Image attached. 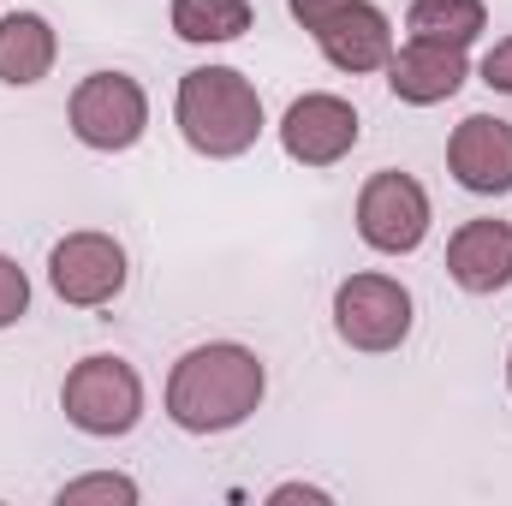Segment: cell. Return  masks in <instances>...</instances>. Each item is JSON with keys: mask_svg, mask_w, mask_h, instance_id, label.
I'll return each instance as SVG.
<instances>
[{"mask_svg": "<svg viewBox=\"0 0 512 506\" xmlns=\"http://www.w3.org/2000/svg\"><path fill=\"white\" fill-rule=\"evenodd\" d=\"M24 310H30V280L12 256H0V328H12Z\"/></svg>", "mask_w": 512, "mask_h": 506, "instance_id": "cell-17", "label": "cell"}, {"mask_svg": "<svg viewBox=\"0 0 512 506\" xmlns=\"http://www.w3.org/2000/svg\"><path fill=\"white\" fill-rule=\"evenodd\" d=\"M465 78H471L465 48H447V42H417V36H411V42L387 60V84H393V96L411 102V108H435V102L459 96Z\"/></svg>", "mask_w": 512, "mask_h": 506, "instance_id": "cell-10", "label": "cell"}, {"mask_svg": "<svg viewBox=\"0 0 512 506\" xmlns=\"http://www.w3.org/2000/svg\"><path fill=\"white\" fill-rule=\"evenodd\" d=\"M60 501H66V506H84V501H120V506H131V501H137V483L102 471V477H78V483H66V489H60Z\"/></svg>", "mask_w": 512, "mask_h": 506, "instance_id": "cell-16", "label": "cell"}, {"mask_svg": "<svg viewBox=\"0 0 512 506\" xmlns=\"http://www.w3.org/2000/svg\"><path fill=\"white\" fill-rule=\"evenodd\" d=\"M429 233V197L411 173H376L358 191V239L382 256H405Z\"/></svg>", "mask_w": 512, "mask_h": 506, "instance_id": "cell-6", "label": "cell"}, {"mask_svg": "<svg viewBox=\"0 0 512 506\" xmlns=\"http://www.w3.org/2000/svg\"><path fill=\"white\" fill-rule=\"evenodd\" d=\"M173 30L185 42H233L251 30V0H173Z\"/></svg>", "mask_w": 512, "mask_h": 506, "instance_id": "cell-15", "label": "cell"}, {"mask_svg": "<svg viewBox=\"0 0 512 506\" xmlns=\"http://www.w3.org/2000/svg\"><path fill=\"white\" fill-rule=\"evenodd\" d=\"M483 84L501 90V96H512V36L489 48V60H483Z\"/></svg>", "mask_w": 512, "mask_h": 506, "instance_id": "cell-18", "label": "cell"}, {"mask_svg": "<svg viewBox=\"0 0 512 506\" xmlns=\"http://www.w3.org/2000/svg\"><path fill=\"white\" fill-rule=\"evenodd\" d=\"M346 6H352V0H292V18H298L304 30H322V24H328L334 12H346Z\"/></svg>", "mask_w": 512, "mask_h": 506, "instance_id": "cell-19", "label": "cell"}, {"mask_svg": "<svg viewBox=\"0 0 512 506\" xmlns=\"http://www.w3.org/2000/svg\"><path fill=\"white\" fill-rule=\"evenodd\" d=\"M274 501H328L322 489H298V483H286V489H274Z\"/></svg>", "mask_w": 512, "mask_h": 506, "instance_id": "cell-20", "label": "cell"}, {"mask_svg": "<svg viewBox=\"0 0 512 506\" xmlns=\"http://www.w3.org/2000/svg\"><path fill=\"white\" fill-rule=\"evenodd\" d=\"M54 66V24L42 12L0 18V84H42Z\"/></svg>", "mask_w": 512, "mask_h": 506, "instance_id": "cell-13", "label": "cell"}, {"mask_svg": "<svg viewBox=\"0 0 512 506\" xmlns=\"http://www.w3.org/2000/svg\"><path fill=\"white\" fill-rule=\"evenodd\" d=\"M179 131L197 155L233 161L262 131V96L233 66H197V72L179 78Z\"/></svg>", "mask_w": 512, "mask_h": 506, "instance_id": "cell-2", "label": "cell"}, {"mask_svg": "<svg viewBox=\"0 0 512 506\" xmlns=\"http://www.w3.org/2000/svg\"><path fill=\"white\" fill-rule=\"evenodd\" d=\"M447 167L465 191L477 197H501L512 191V126L495 114H471L459 120L453 143H447Z\"/></svg>", "mask_w": 512, "mask_h": 506, "instance_id": "cell-9", "label": "cell"}, {"mask_svg": "<svg viewBox=\"0 0 512 506\" xmlns=\"http://www.w3.org/2000/svg\"><path fill=\"white\" fill-rule=\"evenodd\" d=\"M48 280H54V292L66 304L96 310V304L120 298V286H126V251L108 233H72L48 256Z\"/></svg>", "mask_w": 512, "mask_h": 506, "instance_id": "cell-7", "label": "cell"}, {"mask_svg": "<svg viewBox=\"0 0 512 506\" xmlns=\"http://www.w3.org/2000/svg\"><path fill=\"white\" fill-rule=\"evenodd\" d=\"M143 126H149V96L126 72H90L72 90V131H78V143L114 155V149H131L143 137Z\"/></svg>", "mask_w": 512, "mask_h": 506, "instance_id": "cell-4", "label": "cell"}, {"mask_svg": "<svg viewBox=\"0 0 512 506\" xmlns=\"http://www.w3.org/2000/svg\"><path fill=\"white\" fill-rule=\"evenodd\" d=\"M411 36L417 42H447V48H471L489 24L483 0H411Z\"/></svg>", "mask_w": 512, "mask_h": 506, "instance_id": "cell-14", "label": "cell"}, {"mask_svg": "<svg viewBox=\"0 0 512 506\" xmlns=\"http://www.w3.org/2000/svg\"><path fill=\"white\" fill-rule=\"evenodd\" d=\"M60 405H66L72 429L114 441V435H131L137 417H143V381H137V370H131L126 358L102 352V358L72 364V376L60 387Z\"/></svg>", "mask_w": 512, "mask_h": 506, "instance_id": "cell-3", "label": "cell"}, {"mask_svg": "<svg viewBox=\"0 0 512 506\" xmlns=\"http://www.w3.org/2000/svg\"><path fill=\"white\" fill-rule=\"evenodd\" d=\"M447 274L477 298L512 286V227L507 221H465L447 245Z\"/></svg>", "mask_w": 512, "mask_h": 506, "instance_id": "cell-12", "label": "cell"}, {"mask_svg": "<svg viewBox=\"0 0 512 506\" xmlns=\"http://www.w3.org/2000/svg\"><path fill=\"white\" fill-rule=\"evenodd\" d=\"M316 42H322V54L340 72H382L393 60V24H387L382 6H370V0H352L346 12H334L316 30Z\"/></svg>", "mask_w": 512, "mask_h": 506, "instance_id": "cell-11", "label": "cell"}, {"mask_svg": "<svg viewBox=\"0 0 512 506\" xmlns=\"http://www.w3.org/2000/svg\"><path fill=\"white\" fill-rule=\"evenodd\" d=\"M280 143L304 167H334L358 143V108L340 96H298L280 120Z\"/></svg>", "mask_w": 512, "mask_h": 506, "instance_id": "cell-8", "label": "cell"}, {"mask_svg": "<svg viewBox=\"0 0 512 506\" xmlns=\"http://www.w3.org/2000/svg\"><path fill=\"white\" fill-rule=\"evenodd\" d=\"M507 387H512V358H507Z\"/></svg>", "mask_w": 512, "mask_h": 506, "instance_id": "cell-21", "label": "cell"}, {"mask_svg": "<svg viewBox=\"0 0 512 506\" xmlns=\"http://www.w3.org/2000/svg\"><path fill=\"white\" fill-rule=\"evenodd\" d=\"M262 364L245 346H197L173 364L167 376V417L191 435H221V429H239L262 405Z\"/></svg>", "mask_w": 512, "mask_h": 506, "instance_id": "cell-1", "label": "cell"}, {"mask_svg": "<svg viewBox=\"0 0 512 506\" xmlns=\"http://www.w3.org/2000/svg\"><path fill=\"white\" fill-rule=\"evenodd\" d=\"M334 328L358 352H393L411 334V292L387 274H352L334 292Z\"/></svg>", "mask_w": 512, "mask_h": 506, "instance_id": "cell-5", "label": "cell"}]
</instances>
